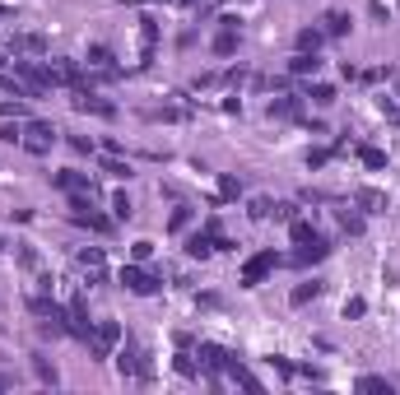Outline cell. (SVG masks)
<instances>
[{"instance_id": "6da1fadb", "label": "cell", "mask_w": 400, "mask_h": 395, "mask_svg": "<svg viewBox=\"0 0 400 395\" xmlns=\"http://www.w3.org/2000/svg\"><path fill=\"white\" fill-rule=\"evenodd\" d=\"M116 372H121V377H135V382H154V368L144 363V354H140L135 340H126V345L116 349Z\"/></svg>"}, {"instance_id": "7a4b0ae2", "label": "cell", "mask_w": 400, "mask_h": 395, "mask_svg": "<svg viewBox=\"0 0 400 395\" xmlns=\"http://www.w3.org/2000/svg\"><path fill=\"white\" fill-rule=\"evenodd\" d=\"M275 265H280V256H275V251H256V256H247V261H242L237 279H242V289H256V284L265 279Z\"/></svg>"}, {"instance_id": "3957f363", "label": "cell", "mask_w": 400, "mask_h": 395, "mask_svg": "<svg viewBox=\"0 0 400 395\" xmlns=\"http://www.w3.org/2000/svg\"><path fill=\"white\" fill-rule=\"evenodd\" d=\"M84 345H89L93 358H107L116 345H121V326H116V321H98V326L89 331V340H84Z\"/></svg>"}, {"instance_id": "277c9868", "label": "cell", "mask_w": 400, "mask_h": 395, "mask_svg": "<svg viewBox=\"0 0 400 395\" xmlns=\"http://www.w3.org/2000/svg\"><path fill=\"white\" fill-rule=\"evenodd\" d=\"M56 135H61V130H56L52 121H28V135H24V140H19V144H24L28 153H38V158H42V153H52Z\"/></svg>"}, {"instance_id": "5b68a950", "label": "cell", "mask_w": 400, "mask_h": 395, "mask_svg": "<svg viewBox=\"0 0 400 395\" xmlns=\"http://www.w3.org/2000/svg\"><path fill=\"white\" fill-rule=\"evenodd\" d=\"M121 284H126L130 293H140V298H149V293H158L163 284L149 275V270H140V265H121Z\"/></svg>"}, {"instance_id": "8992f818", "label": "cell", "mask_w": 400, "mask_h": 395, "mask_svg": "<svg viewBox=\"0 0 400 395\" xmlns=\"http://www.w3.org/2000/svg\"><path fill=\"white\" fill-rule=\"evenodd\" d=\"M70 102H75V112H93V116H103V121H112V116H116V107H112V102L93 98L89 89H79V93H75V98H70Z\"/></svg>"}, {"instance_id": "52a82bcc", "label": "cell", "mask_w": 400, "mask_h": 395, "mask_svg": "<svg viewBox=\"0 0 400 395\" xmlns=\"http://www.w3.org/2000/svg\"><path fill=\"white\" fill-rule=\"evenodd\" d=\"M52 186H56V191H65V195H70V191H89L93 195V177H89V172H56Z\"/></svg>"}, {"instance_id": "ba28073f", "label": "cell", "mask_w": 400, "mask_h": 395, "mask_svg": "<svg viewBox=\"0 0 400 395\" xmlns=\"http://www.w3.org/2000/svg\"><path fill=\"white\" fill-rule=\"evenodd\" d=\"M354 205H363V214H382V209H387V191L359 186V191H354Z\"/></svg>"}, {"instance_id": "9c48e42d", "label": "cell", "mask_w": 400, "mask_h": 395, "mask_svg": "<svg viewBox=\"0 0 400 395\" xmlns=\"http://www.w3.org/2000/svg\"><path fill=\"white\" fill-rule=\"evenodd\" d=\"M349 28H354V19H349L345 10H326V19H322V33H326V38H345Z\"/></svg>"}, {"instance_id": "30bf717a", "label": "cell", "mask_w": 400, "mask_h": 395, "mask_svg": "<svg viewBox=\"0 0 400 395\" xmlns=\"http://www.w3.org/2000/svg\"><path fill=\"white\" fill-rule=\"evenodd\" d=\"M331 256V242H308V247H298V256H294V265H317V261H326Z\"/></svg>"}, {"instance_id": "8fae6325", "label": "cell", "mask_w": 400, "mask_h": 395, "mask_svg": "<svg viewBox=\"0 0 400 395\" xmlns=\"http://www.w3.org/2000/svg\"><path fill=\"white\" fill-rule=\"evenodd\" d=\"M209 251H219V237H209V233H195L191 242H186V256H195V261H205Z\"/></svg>"}, {"instance_id": "7c38bea8", "label": "cell", "mask_w": 400, "mask_h": 395, "mask_svg": "<svg viewBox=\"0 0 400 395\" xmlns=\"http://www.w3.org/2000/svg\"><path fill=\"white\" fill-rule=\"evenodd\" d=\"M28 363H33V372H38V382H42V386H56V382H61V377H56V363H52L47 354H33Z\"/></svg>"}, {"instance_id": "4fadbf2b", "label": "cell", "mask_w": 400, "mask_h": 395, "mask_svg": "<svg viewBox=\"0 0 400 395\" xmlns=\"http://www.w3.org/2000/svg\"><path fill=\"white\" fill-rule=\"evenodd\" d=\"M322 289H326L322 279H308V284H298L294 293H289V303H294V307H308L312 298H322Z\"/></svg>"}, {"instance_id": "5bb4252c", "label": "cell", "mask_w": 400, "mask_h": 395, "mask_svg": "<svg viewBox=\"0 0 400 395\" xmlns=\"http://www.w3.org/2000/svg\"><path fill=\"white\" fill-rule=\"evenodd\" d=\"M289 70H294V75H317L322 61H317V51H298L294 61H289Z\"/></svg>"}, {"instance_id": "9a60e30c", "label": "cell", "mask_w": 400, "mask_h": 395, "mask_svg": "<svg viewBox=\"0 0 400 395\" xmlns=\"http://www.w3.org/2000/svg\"><path fill=\"white\" fill-rule=\"evenodd\" d=\"M289 233H294V242H298V247H308V242H322V233L312 228L308 219H294V223H289Z\"/></svg>"}, {"instance_id": "2e32d148", "label": "cell", "mask_w": 400, "mask_h": 395, "mask_svg": "<svg viewBox=\"0 0 400 395\" xmlns=\"http://www.w3.org/2000/svg\"><path fill=\"white\" fill-rule=\"evenodd\" d=\"M359 158L373 167V172H382V167H387V153L377 149V144H359Z\"/></svg>"}, {"instance_id": "e0dca14e", "label": "cell", "mask_w": 400, "mask_h": 395, "mask_svg": "<svg viewBox=\"0 0 400 395\" xmlns=\"http://www.w3.org/2000/svg\"><path fill=\"white\" fill-rule=\"evenodd\" d=\"M354 391H396V382H387V377H373V372H368V377H359V382H354Z\"/></svg>"}, {"instance_id": "ac0fdd59", "label": "cell", "mask_w": 400, "mask_h": 395, "mask_svg": "<svg viewBox=\"0 0 400 395\" xmlns=\"http://www.w3.org/2000/svg\"><path fill=\"white\" fill-rule=\"evenodd\" d=\"M233 51H237V28H223L214 38V56H233Z\"/></svg>"}, {"instance_id": "d6986e66", "label": "cell", "mask_w": 400, "mask_h": 395, "mask_svg": "<svg viewBox=\"0 0 400 395\" xmlns=\"http://www.w3.org/2000/svg\"><path fill=\"white\" fill-rule=\"evenodd\" d=\"M79 265H89L93 275H103V247H84V251H79Z\"/></svg>"}, {"instance_id": "ffe728a7", "label": "cell", "mask_w": 400, "mask_h": 395, "mask_svg": "<svg viewBox=\"0 0 400 395\" xmlns=\"http://www.w3.org/2000/svg\"><path fill=\"white\" fill-rule=\"evenodd\" d=\"M322 38H326L322 28H303V33H298V51H317V47H322Z\"/></svg>"}, {"instance_id": "44dd1931", "label": "cell", "mask_w": 400, "mask_h": 395, "mask_svg": "<svg viewBox=\"0 0 400 395\" xmlns=\"http://www.w3.org/2000/svg\"><path fill=\"white\" fill-rule=\"evenodd\" d=\"M130 214H135L130 195H126V191H116V195H112V219H130Z\"/></svg>"}, {"instance_id": "7402d4cb", "label": "cell", "mask_w": 400, "mask_h": 395, "mask_svg": "<svg viewBox=\"0 0 400 395\" xmlns=\"http://www.w3.org/2000/svg\"><path fill=\"white\" fill-rule=\"evenodd\" d=\"M14 51H47V38H42V33H28V38H14Z\"/></svg>"}, {"instance_id": "603a6c76", "label": "cell", "mask_w": 400, "mask_h": 395, "mask_svg": "<svg viewBox=\"0 0 400 395\" xmlns=\"http://www.w3.org/2000/svg\"><path fill=\"white\" fill-rule=\"evenodd\" d=\"M89 61H93V65H103L107 75H116V70H112V51H107L103 42H98V47H89Z\"/></svg>"}, {"instance_id": "cb8c5ba5", "label": "cell", "mask_w": 400, "mask_h": 395, "mask_svg": "<svg viewBox=\"0 0 400 395\" xmlns=\"http://www.w3.org/2000/svg\"><path fill=\"white\" fill-rule=\"evenodd\" d=\"M103 172H107V177L130 181V163H121V158H103Z\"/></svg>"}, {"instance_id": "d4e9b609", "label": "cell", "mask_w": 400, "mask_h": 395, "mask_svg": "<svg viewBox=\"0 0 400 395\" xmlns=\"http://www.w3.org/2000/svg\"><path fill=\"white\" fill-rule=\"evenodd\" d=\"M270 116H298V98H275Z\"/></svg>"}, {"instance_id": "484cf974", "label": "cell", "mask_w": 400, "mask_h": 395, "mask_svg": "<svg viewBox=\"0 0 400 395\" xmlns=\"http://www.w3.org/2000/svg\"><path fill=\"white\" fill-rule=\"evenodd\" d=\"M219 191L228 195V200H237V195H242V181L233 177V172H223V177H219Z\"/></svg>"}, {"instance_id": "4316f807", "label": "cell", "mask_w": 400, "mask_h": 395, "mask_svg": "<svg viewBox=\"0 0 400 395\" xmlns=\"http://www.w3.org/2000/svg\"><path fill=\"white\" fill-rule=\"evenodd\" d=\"M308 98L326 107V102H336V89H331V84H312V89H308Z\"/></svg>"}, {"instance_id": "83f0119b", "label": "cell", "mask_w": 400, "mask_h": 395, "mask_svg": "<svg viewBox=\"0 0 400 395\" xmlns=\"http://www.w3.org/2000/svg\"><path fill=\"white\" fill-rule=\"evenodd\" d=\"M340 228L359 237V233H363V219H359V214H349V209H340Z\"/></svg>"}, {"instance_id": "f1b7e54d", "label": "cell", "mask_w": 400, "mask_h": 395, "mask_svg": "<svg viewBox=\"0 0 400 395\" xmlns=\"http://www.w3.org/2000/svg\"><path fill=\"white\" fill-rule=\"evenodd\" d=\"M14 256H19V265H24V270H38V251H33V247L19 242V251H14Z\"/></svg>"}, {"instance_id": "f546056e", "label": "cell", "mask_w": 400, "mask_h": 395, "mask_svg": "<svg viewBox=\"0 0 400 395\" xmlns=\"http://www.w3.org/2000/svg\"><path fill=\"white\" fill-rule=\"evenodd\" d=\"M331 158H336V149H312L308 153V167H326Z\"/></svg>"}, {"instance_id": "4dcf8cb0", "label": "cell", "mask_w": 400, "mask_h": 395, "mask_svg": "<svg viewBox=\"0 0 400 395\" xmlns=\"http://www.w3.org/2000/svg\"><path fill=\"white\" fill-rule=\"evenodd\" d=\"M270 209H275V200H265V195L251 200V219H270Z\"/></svg>"}, {"instance_id": "1f68e13d", "label": "cell", "mask_w": 400, "mask_h": 395, "mask_svg": "<svg viewBox=\"0 0 400 395\" xmlns=\"http://www.w3.org/2000/svg\"><path fill=\"white\" fill-rule=\"evenodd\" d=\"M363 312H368V303H363V298H349V303H345V317H349V321H359Z\"/></svg>"}, {"instance_id": "d6a6232c", "label": "cell", "mask_w": 400, "mask_h": 395, "mask_svg": "<svg viewBox=\"0 0 400 395\" xmlns=\"http://www.w3.org/2000/svg\"><path fill=\"white\" fill-rule=\"evenodd\" d=\"M28 107H24V98H14V102H0V116H24Z\"/></svg>"}, {"instance_id": "836d02e7", "label": "cell", "mask_w": 400, "mask_h": 395, "mask_svg": "<svg viewBox=\"0 0 400 395\" xmlns=\"http://www.w3.org/2000/svg\"><path fill=\"white\" fill-rule=\"evenodd\" d=\"M0 140H5V144H19L24 135H19V126H5V121H0Z\"/></svg>"}, {"instance_id": "e575fe53", "label": "cell", "mask_w": 400, "mask_h": 395, "mask_svg": "<svg viewBox=\"0 0 400 395\" xmlns=\"http://www.w3.org/2000/svg\"><path fill=\"white\" fill-rule=\"evenodd\" d=\"M186 223H191V209H177V214H172V233H181Z\"/></svg>"}, {"instance_id": "d590c367", "label": "cell", "mask_w": 400, "mask_h": 395, "mask_svg": "<svg viewBox=\"0 0 400 395\" xmlns=\"http://www.w3.org/2000/svg\"><path fill=\"white\" fill-rule=\"evenodd\" d=\"M70 144H75L79 153H93V140H84V135H70Z\"/></svg>"}, {"instance_id": "8d00e7d4", "label": "cell", "mask_w": 400, "mask_h": 395, "mask_svg": "<svg viewBox=\"0 0 400 395\" xmlns=\"http://www.w3.org/2000/svg\"><path fill=\"white\" fill-rule=\"evenodd\" d=\"M5 386H14V382H10V377H0V391H5Z\"/></svg>"}, {"instance_id": "74e56055", "label": "cell", "mask_w": 400, "mask_h": 395, "mask_svg": "<svg viewBox=\"0 0 400 395\" xmlns=\"http://www.w3.org/2000/svg\"><path fill=\"white\" fill-rule=\"evenodd\" d=\"M5 65H14V61H5V56H0V70H5Z\"/></svg>"}]
</instances>
